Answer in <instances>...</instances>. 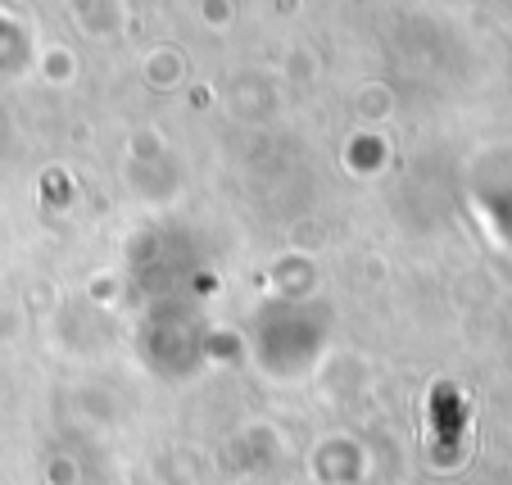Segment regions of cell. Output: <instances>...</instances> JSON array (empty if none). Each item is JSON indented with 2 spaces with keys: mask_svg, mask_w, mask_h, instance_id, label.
<instances>
[{
  "mask_svg": "<svg viewBox=\"0 0 512 485\" xmlns=\"http://www.w3.org/2000/svg\"><path fill=\"white\" fill-rule=\"evenodd\" d=\"M431 413H435V431L445 427V440L435 445V458H440V463H454V454H458V395H454V386L435 390Z\"/></svg>",
  "mask_w": 512,
  "mask_h": 485,
  "instance_id": "obj_1",
  "label": "cell"
}]
</instances>
